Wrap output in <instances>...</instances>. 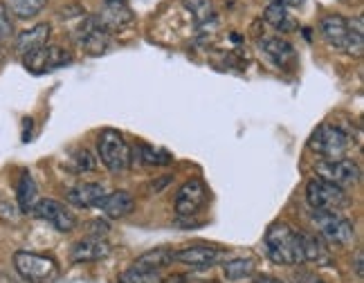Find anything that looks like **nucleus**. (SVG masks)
I'll return each mask as SVG.
<instances>
[{
	"label": "nucleus",
	"instance_id": "1",
	"mask_svg": "<svg viewBox=\"0 0 364 283\" xmlns=\"http://www.w3.org/2000/svg\"><path fill=\"white\" fill-rule=\"evenodd\" d=\"M265 250H268V257L279 265H301L304 263L299 232H295L286 223L270 225V230L265 232Z\"/></svg>",
	"mask_w": 364,
	"mask_h": 283
},
{
	"label": "nucleus",
	"instance_id": "2",
	"mask_svg": "<svg viewBox=\"0 0 364 283\" xmlns=\"http://www.w3.org/2000/svg\"><path fill=\"white\" fill-rule=\"evenodd\" d=\"M308 146H311L317 155H321L324 160H340L348 151V146H351V135L338 124H321L311 135Z\"/></svg>",
	"mask_w": 364,
	"mask_h": 283
},
{
	"label": "nucleus",
	"instance_id": "3",
	"mask_svg": "<svg viewBox=\"0 0 364 283\" xmlns=\"http://www.w3.org/2000/svg\"><path fill=\"white\" fill-rule=\"evenodd\" d=\"M14 267L27 283H50L59 277V265L52 257L34 252H16L14 254Z\"/></svg>",
	"mask_w": 364,
	"mask_h": 283
},
{
	"label": "nucleus",
	"instance_id": "4",
	"mask_svg": "<svg viewBox=\"0 0 364 283\" xmlns=\"http://www.w3.org/2000/svg\"><path fill=\"white\" fill-rule=\"evenodd\" d=\"M313 223L317 228V236L321 240H328L333 245H348L355 240V228L353 223L340 216L338 211H315L313 209Z\"/></svg>",
	"mask_w": 364,
	"mask_h": 283
},
{
	"label": "nucleus",
	"instance_id": "5",
	"mask_svg": "<svg viewBox=\"0 0 364 283\" xmlns=\"http://www.w3.org/2000/svg\"><path fill=\"white\" fill-rule=\"evenodd\" d=\"M97 151H100V160L108 171L119 173L126 166L131 164V149L126 144V139L122 133L106 129L97 137Z\"/></svg>",
	"mask_w": 364,
	"mask_h": 283
},
{
	"label": "nucleus",
	"instance_id": "6",
	"mask_svg": "<svg viewBox=\"0 0 364 283\" xmlns=\"http://www.w3.org/2000/svg\"><path fill=\"white\" fill-rule=\"evenodd\" d=\"M306 201L315 211H338L342 205H346V193L342 187L324 178H313L306 185Z\"/></svg>",
	"mask_w": 364,
	"mask_h": 283
},
{
	"label": "nucleus",
	"instance_id": "7",
	"mask_svg": "<svg viewBox=\"0 0 364 283\" xmlns=\"http://www.w3.org/2000/svg\"><path fill=\"white\" fill-rule=\"evenodd\" d=\"M209 201V189L200 178H191L176 193V211L178 216H196Z\"/></svg>",
	"mask_w": 364,
	"mask_h": 283
},
{
	"label": "nucleus",
	"instance_id": "8",
	"mask_svg": "<svg viewBox=\"0 0 364 283\" xmlns=\"http://www.w3.org/2000/svg\"><path fill=\"white\" fill-rule=\"evenodd\" d=\"M32 211L41 220H48L52 228L57 232H61V234H68V232H73L77 228V218H75L73 211H70L65 205H61L59 201H52V198H43V201H38Z\"/></svg>",
	"mask_w": 364,
	"mask_h": 283
},
{
	"label": "nucleus",
	"instance_id": "9",
	"mask_svg": "<svg viewBox=\"0 0 364 283\" xmlns=\"http://www.w3.org/2000/svg\"><path fill=\"white\" fill-rule=\"evenodd\" d=\"M319 178H324L338 187H351L360 182V166L353 160H321L317 166Z\"/></svg>",
	"mask_w": 364,
	"mask_h": 283
},
{
	"label": "nucleus",
	"instance_id": "10",
	"mask_svg": "<svg viewBox=\"0 0 364 283\" xmlns=\"http://www.w3.org/2000/svg\"><path fill=\"white\" fill-rule=\"evenodd\" d=\"M23 63L30 68L32 73H50V70H57L70 63V54L59 46H46L32 54L23 56Z\"/></svg>",
	"mask_w": 364,
	"mask_h": 283
},
{
	"label": "nucleus",
	"instance_id": "11",
	"mask_svg": "<svg viewBox=\"0 0 364 283\" xmlns=\"http://www.w3.org/2000/svg\"><path fill=\"white\" fill-rule=\"evenodd\" d=\"M79 43L83 50H88L90 54H102L108 46V36L110 32L104 30L102 23L97 21V16H88L79 27Z\"/></svg>",
	"mask_w": 364,
	"mask_h": 283
},
{
	"label": "nucleus",
	"instance_id": "12",
	"mask_svg": "<svg viewBox=\"0 0 364 283\" xmlns=\"http://www.w3.org/2000/svg\"><path fill=\"white\" fill-rule=\"evenodd\" d=\"M261 50L265 52V56L277 65V68H295L297 65V52L292 48L290 41L282 38V36H270L261 41Z\"/></svg>",
	"mask_w": 364,
	"mask_h": 283
},
{
	"label": "nucleus",
	"instance_id": "13",
	"mask_svg": "<svg viewBox=\"0 0 364 283\" xmlns=\"http://www.w3.org/2000/svg\"><path fill=\"white\" fill-rule=\"evenodd\" d=\"M108 254H110V245L104 238L88 236L73 245V250H70V261L73 263H95V261L106 259Z\"/></svg>",
	"mask_w": 364,
	"mask_h": 283
},
{
	"label": "nucleus",
	"instance_id": "14",
	"mask_svg": "<svg viewBox=\"0 0 364 283\" xmlns=\"http://www.w3.org/2000/svg\"><path fill=\"white\" fill-rule=\"evenodd\" d=\"M223 259V250L214 247V245H189V247H182L180 252H176V261L180 263H187L191 267H207V265H214Z\"/></svg>",
	"mask_w": 364,
	"mask_h": 283
},
{
	"label": "nucleus",
	"instance_id": "15",
	"mask_svg": "<svg viewBox=\"0 0 364 283\" xmlns=\"http://www.w3.org/2000/svg\"><path fill=\"white\" fill-rule=\"evenodd\" d=\"M319 30H321V36L326 38V43L344 50L348 43V36H351V21L342 18L340 14H333V16L321 18Z\"/></svg>",
	"mask_w": 364,
	"mask_h": 283
},
{
	"label": "nucleus",
	"instance_id": "16",
	"mask_svg": "<svg viewBox=\"0 0 364 283\" xmlns=\"http://www.w3.org/2000/svg\"><path fill=\"white\" fill-rule=\"evenodd\" d=\"M104 196L106 191L102 185H97V182H81V185L68 191V203L79 209H90V207H100Z\"/></svg>",
	"mask_w": 364,
	"mask_h": 283
},
{
	"label": "nucleus",
	"instance_id": "17",
	"mask_svg": "<svg viewBox=\"0 0 364 283\" xmlns=\"http://www.w3.org/2000/svg\"><path fill=\"white\" fill-rule=\"evenodd\" d=\"M171 261H176V252L169 247H158V250H149L142 257H137L133 263V270L146 272V274H158L162 267H166Z\"/></svg>",
	"mask_w": 364,
	"mask_h": 283
},
{
	"label": "nucleus",
	"instance_id": "18",
	"mask_svg": "<svg viewBox=\"0 0 364 283\" xmlns=\"http://www.w3.org/2000/svg\"><path fill=\"white\" fill-rule=\"evenodd\" d=\"M50 32L52 30H50L48 23H41V25H34L32 30H25L16 38V52L21 56H27V54H32L41 48H46L48 41H50Z\"/></svg>",
	"mask_w": 364,
	"mask_h": 283
},
{
	"label": "nucleus",
	"instance_id": "19",
	"mask_svg": "<svg viewBox=\"0 0 364 283\" xmlns=\"http://www.w3.org/2000/svg\"><path fill=\"white\" fill-rule=\"evenodd\" d=\"M301 240V252H304V263H317V265H328L331 263V250L317 234L299 232Z\"/></svg>",
	"mask_w": 364,
	"mask_h": 283
},
{
	"label": "nucleus",
	"instance_id": "20",
	"mask_svg": "<svg viewBox=\"0 0 364 283\" xmlns=\"http://www.w3.org/2000/svg\"><path fill=\"white\" fill-rule=\"evenodd\" d=\"M102 211L108 216V218H124L133 214L135 209V198L129 193V191H113L104 196V201L100 203Z\"/></svg>",
	"mask_w": 364,
	"mask_h": 283
},
{
	"label": "nucleus",
	"instance_id": "21",
	"mask_svg": "<svg viewBox=\"0 0 364 283\" xmlns=\"http://www.w3.org/2000/svg\"><path fill=\"white\" fill-rule=\"evenodd\" d=\"M97 21L102 23L104 30L113 32V30H122L124 25H129L133 21V14L126 5H106L102 14H97Z\"/></svg>",
	"mask_w": 364,
	"mask_h": 283
},
{
	"label": "nucleus",
	"instance_id": "22",
	"mask_svg": "<svg viewBox=\"0 0 364 283\" xmlns=\"http://www.w3.org/2000/svg\"><path fill=\"white\" fill-rule=\"evenodd\" d=\"M36 203H38L36 182L32 180L30 173L25 171L18 180V209H21V214H30Z\"/></svg>",
	"mask_w": 364,
	"mask_h": 283
},
{
	"label": "nucleus",
	"instance_id": "23",
	"mask_svg": "<svg viewBox=\"0 0 364 283\" xmlns=\"http://www.w3.org/2000/svg\"><path fill=\"white\" fill-rule=\"evenodd\" d=\"M263 18L268 21L274 27V30H282V32H288V30L295 27V23H292L290 16H288V9L282 3H272V5L265 7Z\"/></svg>",
	"mask_w": 364,
	"mask_h": 283
},
{
	"label": "nucleus",
	"instance_id": "24",
	"mask_svg": "<svg viewBox=\"0 0 364 283\" xmlns=\"http://www.w3.org/2000/svg\"><path fill=\"white\" fill-rule=\"evenodd\" d=\"M223 272H225V277L230 281H241L245 277L255 274V261H252V259H232V261L225 263Z\"/></svg>",
	"mask_w": 364,
	"mask_h": 283
},
{
	"label": "nucleus",
	"instance_id": "25",
	"mask_svg": "<svg viewBox=\"0 0 364 283\" xmlns=\"http://www.w3.org/2000/svg\"><path fill=\"white\" fill-rule=\"evenodd\" d=\"M48 0H9V9L16 14L18 18H32L46 7Z\"/></svg>",
	"mask_w": 364,
	"mask_h": 283
},
{
	"label": "nucleus",
	"instance_id": "26",
	"mask_svg": "<svg viewBox=\"0 0 364 283\" xmlns=\"http://www.w3.org/2000/svg\"><path fill=\"white\" fill-rule=\"evenodd\" d=\"M139 158H142L144 164H151V166H164V164H171V160H173L166 151H156L153 146H146V144L139 146Z\"/></svg>",
	"mask_w": 364,
	"mask_h": 283
},
{
	"label": "nucleus",
	"instance_id": "27",
	"mask_svg": "<svg viewBox=\"0 0 364 283\" xmlns=\"http://www.w3.org/2000/svg\"><path fill=\"white\" fill-rule=\"evenodd\" d=\"M344 52L351 54V56H362V52H364V36H362V21L360 18L355 23H351V36H348V43H346Z\"/></svg>",
	"mask_w": 364,
	"mask_h": 283
},
{
	"label": "nucleus",
	"instance_id": "28",
	"mask_svg": "<svg viewBox=\"0 0 364 283\" xmlns=\"http://www.w3.org/2000/svg\"><path fill=\"white\" fill-rule=\"evenodd\" d=\"M189 7L196 14L198 23H205V21L214 18V9H212V3H209V0H189Z\"/></svg>",
	"mask_w": 364,
	"mask_h": 283
},
{
	"label": "nucleus",
	"instance_id": "29",
	"mask_svg": "<svg viewBox=\"0 0 364 283\" xmlns=\"http://www.w3.org/2000/svg\"><path fill=\"white\" fill-rule=\"evenodd\" d=\"M21 218V209L14 205L11 201H7V198L0 196V220L5 223H18Z\"/></svg>",
	"mask_w": 364,
	"mask_h": 283
},
{
	"label": "nucleus",
	"instance_id": "30",
	"mask_svg": "<svg viewBox=\"0 0 364 283\" xmlns=\"http://www.w3.org/2000/svg\"><path fill=\"white\" fill-rule=\"evenodd\" d=\"M75 164H77L79 171H95L97 169V162H95L92 153L88 149H79L75 153Z\"/></svg>",
	"mask_w": 364,
	"mask_h": 283
},
{
	"label": "nucleus",
	"instance_id": "31",
	"mask_svg": "<svg viewBox=\"0 0 364 283\" xmlns=\"http://www.w3.org/2000/svg\"><path fill=\"white\" fill-rule=\"evenodd\" d=\"M117 283H156V274H146V272H139V270H126Z\"/></svg>",
	"mask_w": 364,
	"mask_h": 283
},
{
	"label": "nucleus",
	"instance_id": "32",
	"mask_svg": "<svg viewBox=\"0 0 364 283\" xmlns=\"http://www.w3.org/2000/svg\"><path fill=\"white\" fill-rule=\"evenodd\" d=\"M14 34V25H11V18H9V14L7 9L0 5V46L5 43V41Z\"/></svg>",
	"mask_w": 364,
	"mask_h": 283
},
{
	"label": "nucleus",
	"instance_id": "33",
	"mask_svg": "<svg viewBox=\"0 0 364 283\" xmlns=\"http://www.w3.org/2000/svg\"><path fill=\"white\" fill-rule=\"evenodd\" d=\"M88 228H90V230H95V232H90V234H92V236H97V238H102V236L108 232V225H106V223H102V220H95V223H90Z\"/></svg>",
	"mask_w": 364,
	"mask_h": 283
},
{
	"label": "nucleus",
	"instance_id": "34",
	"mask_svg": "<svg viewBox=\"0 0 364 283\" xmlns=\"http://www.w3.org/2000/svg\"><path fill=\"white\" fill-rule=\"evenodd\" d=\"M295 281L297 283H321V279L317 274H311V272H299V274H295Z\"/></svg>",
	"mask_w": 364,
	"mask_h": 283
},
{
	"label": "nucleus",
	"instance_id": "35",
	"mask_svg": "<svg viewBox=\"0 0 364 283\" xmlns=\"http://www.w3.org/2000/svg\"><path fill=\"white\" fill-rule=\"evenodd\" d=\"M277 3H282L284 7H301L306 0H277Z\"/></svg>",
	"mask_w": 364,
	"mask_h": 283
},
{
	"label": "nucleus",
	"instance_id": "36",
	"mask_svg": "<svg viewBox=\"0 0 364 283\" xmlns=\"http://www.w3.org/2000/svg\"><path fill=\"white\" fill-rule=\"evenodd\" d=\"M355 272H358V277L362 279V274H364V267H362V252L355 254Z\"/></svg>",
	"mask_w": 364,
	"mask_h": 283
},
{
	"label": "nucleus",
	"instance_id": "37",
	"mask_svg": "<svg viewBox=\"0 0 364 283\" xmlns=\"http://www.w3.org/2000/svg\"><path fill=\"white\" fill-rule=\"evenodd\" d=\"M255 283H284V281H279V279H274V277L263 274V277H257V281H255Z\"/></svg>",
	"mask_w": 364,
	"mask_h": 283
},
{
	"label": "nucleus",
	"instance_id": "38",
	"mask_svg": "<svg viewBox=\"0 0 364 283\" xmlns=\"http://www.w3.org/2000/svg\"><path fill=\"white\" fill-rule=\"evenodd\" d=\"M162 283H185V279H182L180 274H173V277H166Z\"/></svg>",
	"mask_w": 364,
	"mask_h": 283
},
{
	"label": "nucleus",
	"instance_id": "39",
	"mask_svg": "<svg viewBox=\"0 0 364 283\" xmlns=\"http://www.w3.org/2000/svg\"><path fill=\"white\" fill-rule=\"evenodd\" d=\"M106 5H126V0H106Z\"/></svg>",
	"mask_w": 364,
	"mask_h": 283
}]
</instances>
